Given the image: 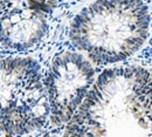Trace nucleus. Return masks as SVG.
Here are the masks:
<instances>
[{"instance_id":"nucleus-4","label":"nucleus","mask_w":152,"mask_h":137,"mask_svg":"<svg viewBox=\"0 0 152 137\" xmlns=\"http://www.w3.org/2000/svg\"><path fill=\"white\" fill-rule=\"evenodd\" d=\"M95 72L77 53H63L53 61L46 78L50 117L55 125L67 124L94 84Z\"/></svg>"},{"instance_id":"nucleus-5","label":"nucleus","mask_w":152,"mask_h":137,"mask_svg":"<svg viewBox=\"0 0 152 137\" xmlns=\"http://www.w3.org/2000/svg\"><path fill=\"white\" fill-rule=\"evenodd\" d=\"M64 0H0V43L25 51L48 31L47 15Z\"/></svg>"},{"instance_id":"nucleus-1","label":"nucleus","mask_w":152,"mask_h":137,"mask_svg":"<svg viewBox=\"0 0 152 137\" xmlns=\"http://www.w3.org/2000/svg\"><path fill=\"white\" fill-rule=\"evenodd\" d=\"M69 136H152V74L142 67L104 70L67 123Z\"/></svg>"},{"instance_id":"nucleus-2","label":"nucleus","mask_w":152,"mask_h":137,"mask_svg":"<svg viewBox=\"0 0 152 137\" xmlns=\"http://www.w3.org/2000/svg\"><path fill=\"white\" fill-rule=\"evenodd\" d=\"M150 17L142 0H96L73 19L72 43L98 64L128 59L145 42Z\"/></svg>"},{"instance_id":"nucleus-3","label":"nucleus","mask_w":152,"mask_h":137,"mask_svg":"<svg viewBox=\"0 0 152 137\" xmlns=\"http://www.w3.org/2000/svg\"><path fill=\"white\" fill-rule=\"evenodd\" d=\"M49 116L38 62L31 58L0 59V130L29 134L42 128Z\"/></svg>"}]
</instances>
